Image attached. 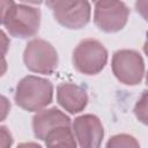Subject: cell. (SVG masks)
Masks as SVG:
<instances>
[{
	"instance_id": "6da1fadb",
	"label": "cell",
	"mask_w": 148,
	"mask_h": 148,
	"mask_svg": "<svg viewBox=\"0 0 148 148\" xmlns=\"http://www.w3.org/2000/svg\"><path fill=\"white\" fill-rule=\"evenodd\" d=\"M0 17L7 31L20 38L34 36L40 23V13L37 8L13 1H0Z\"/></svg>"
},
{
	"instance_id": "7a4b0ae2",
	"label": "cell",
	"mask_w": 148,
	"mask_h": 148,
	"mask_svg": "<svg viewBox=\"0 0 148 148\" xmlns=\"http://www.w3.org/2000/svg\"><path fill=\"white\" fill-rule=\"evenodd\" d=\"M53 95L52 83L42 77L27 76L20 81L15 92L18 106L28 111H38L51 103Z\"/></svg>"
},
{
	"instance_id": "3957f363",
	"label": "cell",
	"mask_w": 148,
	"mask_h": 148,
	"mask_svg": "<svg viewBox=\"0 0 148 148\" xmlns=\"http://www.w3.org/2000/svg\"><path fill=\"white\" fill-rule=\"evenodd\" d=\"M108 60L105 47L95 39L82 40L73 52L74 67L83 74H97Z\"/></svg>"
},
{
	"instance_id": "277c9868",
	"label": "cell",
	"mask_w": 148,
	"mask_h": 148,
	"mask_svg": "<svg viewBox=\"0 0 148 148\" xmlns=\"http://www.w3.org/2000/svg\"><path fill=\"white\" fill-rule=\"evenodd\" d=\"M23 59L31 72L40 74H51L58 64L56 49L43 39L30 40L24 50Z\"/></svg>"
},
{
	"instance_id": "5b68a950",
	"label": "cell",
	"mask_w": 148,
	"mask_h": 148,
	"mask_svg": "<svg viewBox=\"0 0 148 148\" xmlns=\"http://www.w3.org/2000/svg\"><path fill=\"white\" fill-rule=\"evenodd\" d=\"M46 6L56 20L66 28L79 29L90 18V5L87 1H47Z\"/></svg>"
},
{
	"instance_id": "8992f818",
	"label": "cell",
	"mask_w": 148,
	"mask_h": 148,
	"mask_svg": "<svg viewBox=\"0 0 148 148\" xmlns=\"http://www.w3.org/2000/svg\"><path fill=\"white\" fill-rule=\"evenodd\" d=\"M112 71L123 83L136 84L143 76V60L135 51L120 50L112 57Z\"/></svg>"
},
{
	"instance_id": "52a82bcc",
	"label": "cell",
	"mask_w": 148,
	"mask_h": 148,
	"mask_svg": "<svg viewBox=\"0 0 148 148\" xmlns=\"http://www.w3.org/2000/svg\"><path fill=\"white\" fill-rule=\"evenodd\" d=\"M128 8L120 1L95 2V24L103 31L114 32L120 30L127 22Z\"/></svg>"
},
{
	"instance_id": "ba28073f",
	"label": "cell",
	"mask_w": 148,
	"mask_h": 148,
	"mask_svg": "<svg viewBox=\"0 0 148 148\" xmlns=\"http://www.w3.org/2000/svg\"><path fill=\"white\" fill-rule=\"evenodd\" d=\"M73 130L80 148H99L103 139V126L92 114H84L74 120Z\"/></svg>"
},
{
	"instance_id": "9c48e42d",
	"label": "cell",
	"mask_w": 148,
	"mask_h": 148,
	"mask_svg": "<svg viewBox=\"0 0 148 148\" xmlns=\"http://www.w3.org/2000/svg\"><path fill=\"white\" fill-rule=\"evenodd\" d=\"M69 126H71L69 118L56 108L39 111L34 117L32 120L34 133L40 140H45L46 136L57 128L69 127Z\"/></svg>"
},
{
	"instance_id": "30bf717a",
	"label": "cell",
	"mask_w": 148,
	"mask_h": 148,
	"mask_svg": "<svg viewBox=\"0 0 148 148\" xmlns=\"http://www.w3.org/2000/svg\"><path fill=\"white\" fill-rule=\"evenodd\" d=\"M57 98L59 104L71 113H76L82 111L88 102V96L86 90L77 84L68 83V82L58 86Z\"/></svg>"
},
{
	"instance_id": "8fae6325",
	"label": "cell",
	"mask_w": 148,
	"mask_h": 148,
	"mask_svg": "<svg viewBox=\"0 0 148 148\" xmlns=\"http://www.w3.org/2000/svg\"><path fill=\"white\" fill-rule=\"evenodd\" d=\"M47 148H76L73 132L69 127H60L52 131L45 139Z\"/></svg>"
},
{
	"instance_id": "7c38bea8",
	"label": "cell",
	"mask_w": 148,
	"mask_h": 148,
	"mask_svg": "<svg viewBox=\"0 0 148 148\" xmlns=\"http://www.w3.org/2000/svg\"><path fill=\"white\" fill-rule=\"evenodd\" d=\"M106 148H140L138 141L127 134H118L112 136L108 143Z\"/></svg>"
},
{
	"instance_id": "4fadbf2b",
	"label": "cell",
	"mask_w": 148,
	"mask_h": 148,
	"mask_svg": "<svg viewBox=\"0 0 148 148\" xmlns=\"http://www.w3.org/2000/svg\"><path fill=\"white\" fill-rule=\"evenodd\" d=\"M134 113L141 123L148 125V91L147 90L142 92L139 101L136 102L134 108Z\"/></svg>"
},
{
	"instance_id": "5bb4252c",
	"label": "cell",
	"mask_w": 148,
	"mask_h": 148,
	"mask_svg": "<svg viewBox=\"0 0 148 148\" xmlns=\"http://www.w3.org/2000/svg\"><path fill=\"white\" fill-rule=\"evenodd\" d=\"M0 138H1V148H9L12 146V142H13L12 135L7 131V128L3 126L0 128Z\"/></svg>"
},
{
	"instance_id": "9a60e30c",
	"label": "cell",
	"mask_w": 148,
	"mask_h": 148,
	"mask_svg": "<svg viewBox=\"0 0 148 148\" xmlns=\"http://www.w3.org/2000/svg\"><path fill=\"white\" fill-rule=\"evenodd\" d=\"M135 8L138 13H140L141 16L148 22V1H136Z\"/></svg>"
},
{
	"instance_id": "2e32d148",
	"label": "cell",
	"mask_w": 148,
	"mask_h": 148,
	"mask_svg": "<svg viewBox=\"0 0 148 148\" xmlns=\"http://www.w3.org/2000/svg\"><path fill=\"white\" fill-rule=\"evenodd\" d=\"M1 119H3L5 117H6V113L9 111V108H10V105H9V103L7 102V99L5 98V97H1Z\"/></svg>"
},
{
	"instance_id": "e0dca14e",
	"label": "cell",
	"mask_w": 148,
	"mask_h": 148,
	"mask_svg": "<svg viewBox=\"0 0 148 148\" xmlns=\"http://www.w3.org/2000/svg\"><path fill=\"white\" fill-rule=\"evenodd\" d=\"M1 40H2V44H1V47H2V56H5V52L8 47V40H7V37L5 35V32L2 31L1 32Z\"/></svg>"
},
{
	"instance_id": "ac0fdd59",
	"label": "cell",
	"mask_w": 148,
	"mask_h": 148,
	"mask_svg": "<svg viewBox=\"0 0 148 148\" xmlns=\"http://www.w3.org/2000/svg\"><path fill=\"white\" fill-rule=\"evenodd\" d=\"M17 148H42V147L37 143H34V142H25V143L20 145Z\"/></svg>"
},
{
	"instance_id": "d6986e66",
	"label": "cell",
	"mask_w": 148,
	"mask_h": 148,
	"mask_svg": "<svg viewBox=\"0 0 148 148\" xmlns=\"http://www.w3.org/2000/svg\"><path fill=\"white\" fill-rule=\"evenodd\" d=\"M143 50H145V52H146V54L148 56V36H147V40H146V43H145V46H143Z\"/></svg>"
},
{
	"instance_id": "ffe728a7",
	"label": "cell",
	"mask_w": 148,
	"mask_h": 148,
	"mask_svg": "<svg viewBox=\"0 0 148 148\" xmlns=\"http://www.w3.org/2000/svg\"><path fill=\"white\" fill-rule=\"evenodd\" d=\"M146 82H147V84H148V73H147V77H146Z\"/></svg>"
}]
</instances>
